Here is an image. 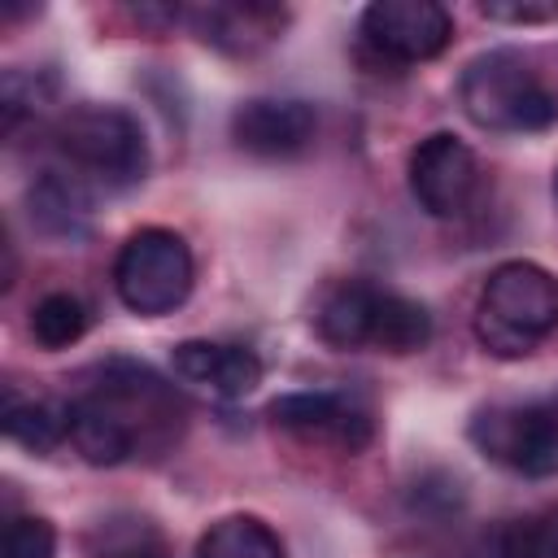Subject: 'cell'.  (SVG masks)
Returning <instances> with one entry per match:
<instances>
[{
    "label": "cell",
    "instance_id": "ac0fdd59",
    "mask_svg": "<svg viewBox=\"0 0 558 558\" xmlns=\"http://www.w3.org/2000/svg\"><path fill=\"white\" fill-rule=\"evenodd\" d=\"M87 331V305L74 292H48L31 310V336L44 349H70Z\"/></svg>",
    "mask_w": 558,
    "mask_h": 558
},
{
    "label": "cell",
    "instance_id": "2e32d148",
    "mask_svg": "<svg viewBox=\"0 0 558 558\" xmlns=\"http://www.w3.org/2000/svg\"><path fill=\"white\" fill-rule=\"evenodd\" d=\"M427 340H432V314H427V305H418L414 296H401V292H388L384 288L371 349L392 353V357H405V353L427 349Z\"/></svg>",
    "mask_w": 558,
    "mask_h": 558
},
{
    "label": "cell",
    "instance_id": "ba28073f",
    "mask_svg": "<svg viewBox=\"0 0 558 558\" xmlns=\"http://www.w3.org/2000/svg\"><path fill=\"white\" fill-rule=\"evenodd\" d=\"M270 423L301 436V440H314V445H331L340 453H362L375 436V418L362 401L344 397V392H327V388H314V392H283L270 401Z\"/></svg>",
    "mask_w": 558,
    "mask_h": 558
},
{
    "label": "cell",
    "instance_id": "30bf717a",
    "mask_svg": "<svg viewBox=\"0 0 558 558\" xmlns=\"http://www.w3.org/2000/svg\"><path fill=\"white\" fill-rule=\"evenodd\" d=\"M170 366L183 384L218 397V401H235L248 397L262 384V357L244 344H218V340H183L170 353Z\"/></svg>",
    "mask_w": 558,
    "mask_h": 558
},
{
    "label": "cell",
    "instance_id": "9a60e30c",
    "mask_svg": "<svg viewBox=\"0 0 558 558\" xmlns=\"http://www.w3.org/2000/svg\"><path fill=\"white\" fill-rule=\"evenodd\" d=\"M196 558H288L279 532L257 514H227L196 541Z\"/></svg>",
    "mask_w": 558,
    "mask_h": 558
},
{
    "label": "cell",
    "instance_id": "7402d4cb",
    "mask_svg": "<svg viewBox=\"0 0 558 558\" xmlns=\"http://www.w3.org/2000/svg\"><path fill=\"white\" fill-rule=\"evenodd\" d=\"M480 13L488 22H514V26H536L558 17V0H484Z\"/></svg>",
    "mask_w": 558,
    "mask_h": 558
},
{
    "label": "cell",
    "instance_id": "277c9868",
    "mask_svg": "<svg viewBox=\"0 0 558 558\" xmlns=\"http://www.w3.org/2000/svg\"><path fill=\"white\" fill-rule=\"evenodd\" d=\"M192 279V248L170 227H140L135 235H126L113 262V292L140 318L174 314L187 301Z\"/></svg>",
    "mask_w": 558,
    "mask_h": 558
},
{
    "label": "cell",
    "instance_id": "ffe728a7",
    "mask_svg": "<svg viewBox=\"0 0 558 558\" xmlns=\"http://www.w3.org/2000/svg\"><path fill=\"white\" fill-rule=\"evenodd\" d=\"M92 558H170V549L144 519H126L100 532V545Z\"/></svg>",
    "mask_w": 558,
    "mask_h": 558
},
{
    "label": "cell",
    "instance_id": "44dd1931",
    "mask_svg": "<svg viewBox=\"0 0 558 558\" xmlns=\"http://www.w3.org/2000/svg\"><path fill=\"white\" fill-rule=\"evenodd\" d=\"M4 558H57V527L39 514H17L4 527Z\"/></svg>",
    "mask_w": 558,
    "mask_h": 558
},
{
    "label": "cell",
    "instance_id": "5b68a950",
    "mask_svg": "<svg viewBox=\"0 0 558 558\" xmlns=\"http://www.w3.org/2000/svg\"><path fill=\"white\" fill-rule=\"evenodd\" d=\"M471 445L506 471L549 480L558 475V405L549 401L488 405L471 418Z\"/></svg>",
    "mask_w": 558,
    "mask_h": 558
},
{
    "label": "cell",
    "instance_id": "603a6c76",
    "mask_svg": "<svg viewBox=\"0 0 558 558\" xmlns=\"http://www.w3.org/2000/svg\"><path fill=\"white\" fill-rule=\"evenodd\" d=\"M554 196H558V170H554Z\"/></svg>",
    "mask_w": 558,
    "mask_h": 558
},
{
    "label": "cell",
    "instance_id": "52a82bcc",
    "mask_svg": "<svg viewBox=\"0 0 558 558\" xmlns=\"http://www.w3.org/2000/svg\"><path fill=\"white\" fill-rule=\"evenodd\" d=\"M362 39L401 65L432 61L453 39V13L436 0H375L362 9Z\"/></svg>",
    "mask_w": 558,
    "mask_h": 558
},
{
    "label": "cell",
    "instance_id": "7c38bea8",
    "mask_svg": "<svg viewBox=\"0 0 558 558\" xmlns=\"http://www.w3.org/2000/svg\"><path fill=\"white\" fill-rule=\"evenodd\" d=\"M379 283L366 279H340L323 292L314 310V331L331 349H371L375 336V314H379Z\"/></svg>",
    "mask_w": 558,
    "mask_h": 558
},
{
    "label": "cell",
    "instance_id": "6da1fadb",
    "mask_svg": "<svg viewBox=\"0 0 558 558\" xmlns=\"http://www.w3.org/2000/svg\"><path fill=\"white\" fill-rule=\"evenodd\" d=\"M558 327V279L536 262H501L475 301V340L493 357H527Z\"/></svg>",
    "mask_w": 558,
    "mask_h": 558
},
{
    "label": "cell",
    "instance_id": "d6986e66",
    "mask_svg": "<svg viewBox=\"0 0 558 558\" xmlns=\"http://www.w3.org/2000/svg\"><path fill=\"white\" fill-rule=\"evenodd\" d=\"M501 558H558V506L514 519L501 532Z\"/></svg>",
    "mask_w": 558,
    "mask_h": 558
},
{
    "label": "cell",
    "instance_id": "8fae6325",
    "mask_svg": "<svg viewBox=\"0 0 558 558\" xmlns=\"http://www.w3.org/2000/svg\"><path fill=\"white\" fill-rule=\"evenodd\" d=\"M65 440L92 466H118L140 449V436L126 423V414L100 392H83L65 401Z\"/></svg>",
    "mask_w": 558,
    "mask_h": 558
},
{
    "label": "cell",
    "instance_id": "7a4b0ae2",
    "mask_svg": "<svg viewBox=\"0 0 558 558\" xmlns=\"http://www.w3.org/2000/svg\"><path fill=\"white\" fill-rule=\"evenodd\" d=\"M462 113L484 131H545L558 122V96L514 48H488L458 78Z\"/></svg>",
    "mask_w": 558,
    "mask_h": 558
},
{
    "label": "cell",
    "instance_id": "8992f818",
    "mask_svg": "<svg viewBox=\"0 0 558 558\" xmlns=\"http://www.w3.org/2000/svg\"><path fill=\"white\" fill-rule=\"evenodd\" d=\"M410 196L432 218H458L480 192V161L453 131H436L410 148Z\"/></svg>",
    "mask_w": 558,
    "mask_h": 558
},
{
    "label": "cell",
    "instance_id": "3957f363",
    "mask_svg": "<svg viewBox=\"0 0 558 558\" xmlns=\"http://www.w3.org/2000/svg\"><path fill=\"white\" fill-rule=\"evenodd\" d=\"M52 144L70 174L122 192L148 174V140L135 113L118 105H74L57 118Z\"/></svg>",
    "mask_w": 558,
    "mask_h": 558
},
{
    "label": "cell",
    "instance_id": "e0dca14e",
    "mask_svg": "<svg viewBox=\"0 0 558 558\" xmlns=\"http://www.w3.org/2000/svg\"><path fill=\"white\" fill-rule=\"evenodd\" d=\"M4 436L31 453H52L65 440V405L35 397H4Z\"/></svg>",
    "mask_w": 558,
    "mask_h": 558
},
{
    "label": "cell",
    "instance_id": "4fadbf2b",
    "mask_svg": "<svg viewBox=\"0 0 558 558\" xmlns=\"http://www.w3.org/2000/svg\"><path fill=\"white\" fill-rule=\"evenodd\" d=\"M187 22L196 26V35L222 52H253L262 44H270L288 13L279 4H205V9H192Z\"/></svg>",
    "mask_w": 558,
    "mask_h": 558
},
{
    "label": "cell",
    "instance_id": "9c48e42d",
    "mask_svg": "<svg viewBox=\"0 0 558 558\" xmlns=\"http://www.w3.org/2000/svg\"><path fill=\"white\" fill-rule=\"evenodd\" d=\"M314 131H318V113L310 100H296V96H253V100H240L231 113V140L244 153L266 161L305 153Z\"/></svg>",
    "mask_w": 558,
    "mask_h": 558
},
{
    "label": "cell",
    "instance_id": "5bb4252c",
    "mask_svg": "<svg viewBox=\"0 0 558 558\" xmlns=\"http://www.w3.org/2000/svg\"><path fill=\"white\" fill-rule=\"evenodd\" d=\"M26 201H31L35 227H39L44 235H52V240H78V235L87 231L92 192H87V183H83L78 174H70L65 166H61V170H44V174L31 183Z\"/></svg>",
    "mask_w": 558,
    "mask_h": 558
}]
</instances>
